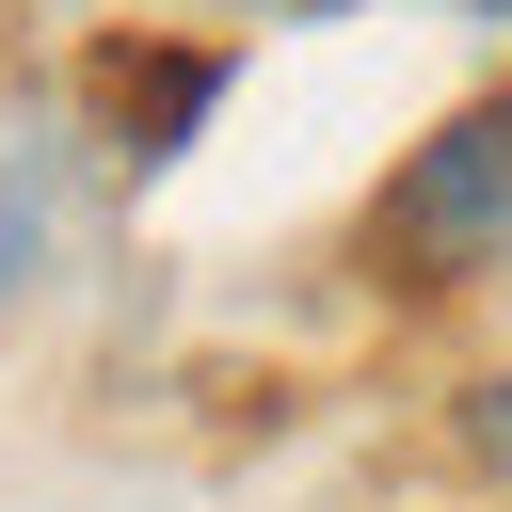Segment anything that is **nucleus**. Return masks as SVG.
<instances>
[{
  "instance_id": "f03ea898",
  "label": "nucleus",
  "mask_w": 512,
  "mask_h": 512,
  "mask_svg": "<svg viewBox=\"0 0 512 512\" xmlns=\"http://www.w3.org/2000/svg\"><path fill=\"white\" fill-rule=\"evenodd\" d=\"M96 96H112V112H96L80 144H112L128 176H160V160L208 128V96H224V48H112V64H96Z\"/></svg>"
},
{
  "instance_id": "f257e3e1",
  "label": "nucleus",
  "mask_w": 512,
  "mask_h": 512,
  "mask_svg": "<svg viewBox=\"0 0 512 512\" xmlns=\"http://www.w3.org/2000/svg\"><path fill=\"white\" fill-rule=\"evenodd\" d=\"M352 272L384 304H496L512 288V80H480L432 144L384 160V192L352 224Z\"/></svg>"
},
{
  "instance_id": "7ed1b4c3",
  "label": "nucleus",
  "mask_w": 512,
  "mask_h": 512,
  "mask_svg": "<svg viewBox=\"0 0 512 512\" xmlns=\"http://www.w3.org/2000/svg\"><path fill=\"white\" fill-rule=\"evenodd\" d=\"M448 448H464V480H480V496L512 512V352H496V368H480V384L448 400Z\"/></svg>"
},
{
  "instance_id": "20e7f679",
  "label": "nucleus",
  "mask_w": 512,
  "mask_h": 512,
  "mask_svg": "<svg viewBox=\"0 0 512 512\" xmlns=\"http://www.w3.org/2000/svg\"><path fill=\"white\" fill-rule=\"evenodd\" d=\"M464 16H512V0H464Z\"/></svg>"
}]
</instances>
